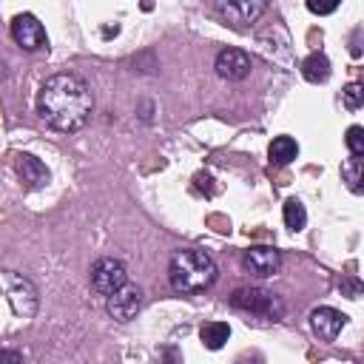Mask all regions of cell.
<instances>
[{
    "instance_id": "1",
    "label": "cell",
    "mask_w": 364,
    "mask_h": 364,
    "mask_svg": "<svg viewBox=\"0 0 364 364\" xmlns=\"http://www.w3.org/2000/svg\"><path fill=\"white\" fill-rule=\"evenodd\" d=\"M91 111H94L91 88L77 74H68V71L51 74L37 91V114L54 131L74 134L85 128V122L91 119Z\"/></svg>"
},
{
    "instance_id": "2",
    "label": "cell",
    "mask_w": 364,
    "mask_h": 364,
    "mask_svg": "<svg viewBox=\"0 0 364 364\" xmlns=\"http://www.w3.org/2000/svg\"><path fill=\"white\" fill-rule=\"evenodd\" d=\"M216 276H219L216 262L210 259V253H205L199 247H182L168 262V282L182 296L208 290L216 282Z\"/></svg>"
},
{
    "instance_id": "3",
    "label": "cell",
    "mask_w": 364,
    "mask_h": 364,
    "mask_svg": "<svg viewBox=\"0 0 364 364\" xmlns=\"http://www.w3.org/2000/svg\"><path fill=\"white\" fill-rule=\"evenodd\" d=\"M230 307L233 310H242V313H253V316H262V318H282L284 313V304L279 296H273L270 290H262V287H239L230 293Z\"/></svg>"
},
{
    "instance_id": "4",
    "label": "cell",
    "mask_w": 364,
    "mask_h": 364,
    "mask_svg": "<svg viewBox=\"0 0 364 364\" xmlns=\"http://www.w3.org/2000/svg\"><path fill=\"white\" fill-rule=\"evenodd\" d=\"M3 290H6V301L11 307V313L17 318H31L37 313V304H40V296H37V287L26 279V276H17L14 270H3Z\"/></svg>"
},
{
    "instance_id": "5",
    "label": "cell",
    "mask_w": 364,
    "mask_h": 364,
    "mask_svg": "<svg viewBox=\"0 0 364 364\" xmlns=\"http://www.w3.org/2000/svg\"><path fill=\"white\" fill-rule=\"evenodd\" d=\"M128 282V267L125 262L114 259V256H102L91 264V287L100 296H111L114 290H119Z\"/></svg>"
},
{
    "instance_id": "6",
    "label": "cell",
    "mask_w": 364,
    "mask_h": 364,
    "mask_svg": "<svg viewBox=\"0 0 364 364\" xmlns=\"http://www.w3.org/2000/svg\"><path fill=\"white\" fill-rule=\"evenodd\" d=\"M213 9L228 26L245 28L264 14L267 0H213Z\"/></svg>"
},
{
    "instance_id": "7",
    "label": "cell",
    "mask_w": 364,
    "mask_h": 364,
    "mask_svg": "<svg viewBox=\"0 0 364 364\" xmlns=\"http://www.w3.org/2000/svg\"><path fill=\"white\" fill-rule=\"evenodd\" d=\"M142 299H145L142 287H139V284H128V282H125L119 290H114V293L108 296L105 310H108V316H111V318H117V321H131V318L139 313Z\"/></svg>"
},
{
    "instance_id": "8",
    "label": "cell",
    "mask_w": 364,
    "mask_h": 364,
    "mask_svg": "<svg viewBox=\"0 0 364 364\" xmlns=\"http://www.w3.org/2000/svg\"><path fill=\"white\" fill-rule=\"evenodd\" d=\"M11 37L23 51H37V48H43L48 43L43 23L28 11H23V14H17L11 20Z\"/></svg>"
},
{
    "instance_id": "9",
    "label": "cell",
    "mask_w": 364,
    "mask_h": 364,
    "mask_svg": "<svg viewBox=\"0 0 364 364\" xmlns=\"http://www.w3.org/2000/svg\"><path fill=\"white\" fill-rule=\"evenodd\" d=\"M216 74L228 82H242L245 77H250V68H253V60L247 51L242 48H222L216 54V63H213Z\"/></svg>"
},
{
    "instance_id": "10",
    "label": "cell",
    "mask_w": 364,
    "mask_h": 364,
    "mask_svg": "<svg viewBox=\"0 0 364 364\" xmlns=\"http://www.w3.org/2000/svg\"><path fill=\"white\" fill-rule=\"evenodd\" d=\"M282 267V253L270 245H253L245 250V270L259 276V279H267L273 276L276 270Z\"/></svg>"
},
{
    "instance_id": "11",
    "label": "cell",
    "mask_w": 364,
    "mask_h": 364,
    "mask_svg": "<svg viewBox=\"0 0 364 364\" xmlns=\"http://www.w3.org/2000/svg\"><path fill=\"white\" fill-rule=\"evenodd\" d=\"M14 171H17L20 182H23V188H28V191H40L51 179L48 168L37 156H31V154H17L14 156Z\"/></svg>"
},
{
    "instance_id": "12",
    "label": "cell",
    "mask_w": 364,
    "mask_h": 364,
    "mask_svg": "<svg viewBox=\"0 0 364 364\" xmlns=\"http://www.w3.org/2000/svg\"><path fill=\"white\" fill-rule=\"evenodd\" d=\"M347 324V316L336 307H316L310 313V330L321 338V341H333Z\"/></svg>"
},
{
    "instance_id": "13",
    "label": "cell",
    "mask_w": 364,
    "mask_h": 364,
    "mask_svg": "<svg viewBox=\"0 0 364 364\" xmlns=\"http://www.w3.org/2000/svg\"><path fill=\"white\" fill-rule=\"evenodd\" d=\"M341 182L347 185V191L364 196V154H353L341 162Z\"/></svg>"
},
{
    "instance_id": "14",
    "label": "cell",
    "mask_w": 364,
    "mask_h": 364,
    "mask_svg": "<svg viewBox=\"0 0 364 364\" xmlns=\"http://www.w3.org/2000/svg\"><path fill=\"white\" fill-rule=\"evenodd\" d=\"M267 156H270V165H276V168H284V165H290L296 156H299V145H296V139L293 136H273V142L267 145Z\"/></svg>"
},
{
    "instance_id": "15",
    "label": "cell",
    "mask_w": 364,
    "mask_h": 364,
    "mask_svg": "<svg viewBox=\"0 0 364 364\" xmlns=\"http://www.w3.org/2000/svg\"><path fill=\"white\" fill-rule=\"evenodd\" d=\"M301 74H304V80L307 82H327L330 80V60H327V54H321V51H313V54H307L304 60H301Z\"/></svg>"
},
{
    "instance_id": "16",
    "label": "cell",
    "mask_w": 364,
    "mask_h": 364,
    "mask_svg": "<svg viewBox=\"0 0 364 364\" xmlns=\"http://www.w3.org/2000/svg\"><path fill=\"white\" fill-rule=\"evenodd\" d=\"M230 338V327L225 321H205L199 327V341L208 347V350H222L225 341Z\"/></svg>"
},
{
    "instance_id": "17",
    "label": "cell",
    "mask_w": 364,
    "mask_h": 364,
    "mask_svg": "<svg viewBox=\"0 0 364 364\" xmlns=\"http://www.w3.org/2000/svg\"><path fill=\"white\" fill-rule=\"evenodd\" d=\"M282 213H284V225H287L290 230H301V228L307 225V210H304V205H301L299 199H287Z\"/></svg>"
},
{
    "instance_id": "18",
    "label": "cell",
    "mask_w": 364,
    "mask_h": 364,
    "mask_svg": "<svg viewBox=\"0 0 364 364\" xmlns=\"http://www.w3.org/2000/svg\"><path fill=\"white\" fill-rule=\"evenodd\" d=\"M341 102H344L347 111L361 108V105H364V85H358V82H347L344 91H341Z\"/></svg>"
},
{
    "instance_id": "19",
    "label": "cell",
    "mask_w": 364,
    "mask_h": 364,
    "mask_svg": "<svg viewBox=\"0 0 364 364\" xmlns=\"http://www.w3.org/2000/svg\"><path fill=\"white\" fill-rule=\"evenodd\" d=\"M336 287H338V293L347 296V299H358V296H364V282L355 279V276H341V279L336 282Z\"/></svg>"
},
{
    "instance_id": "20",
    "label": "cell",
    "mask_w": 364,
    "mask_h": 364,
    "mask_svg": "<svg viewBox=\"0 0 364 364\" xmlns=\"http://www.w3.org/2000/svg\"><path fill=\"white\" fill-rule=\"evenodd\" d=\"M344 145L350 148V154H364V128L350 125L347 134H344Z\"/></svg>"
},
{
    "instance_id": "21",
    "label": "cell",
    "mask_w": 364,
    "mask_h": 364,
    "mask_svg": "<svg viewBox=\"0 0 364 364\" xmlns=\"http://www.w3.org/2000/svg\"><path fill=\"white\" fill-rule=\"evenodd\" d=\"M341 6V0H307V9L313 14H333Z\"/></svg>"
},
{
    "instance_id": "22",
    "label": "cell",
    "mask_w": 364,
    "mask_h": 364,
    "mask_svg": "<svg viewBox=\"0 0 364 364\" xmlns=\"http://www.w3.org/2000/svg\"><path fill=\"white\" fill-rule=\"evenodd\" d=\"M0 361H9V364H23V355H17V353H11V350H3V353H0Z\"/></svg>"
}]
</instances>
